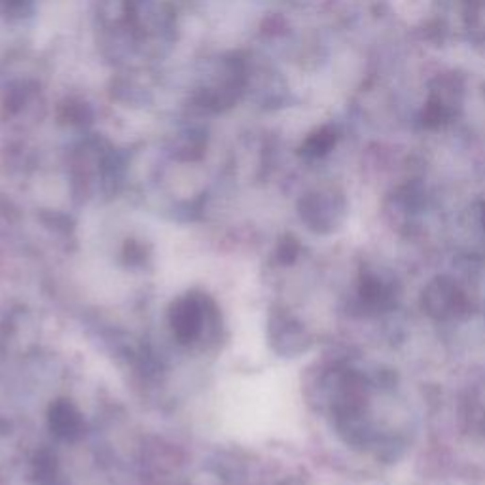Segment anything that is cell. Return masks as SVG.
<instances>
[{
    "label": "cell",
    "instance_id": "cell-1",
    "mask_svg": "<svg viewBox=\"0 0 485 485\" xmlns=\"http://www.w3.org/2000/svg\"><path fill=\"white\" fill-rule=\"evenodd\" d=\"M196 311H198L196 307L190 303L183 305V310L176 313V330H179L181 334L184 332L186 336H191L193 332H196L200 325V317Z\"/></svg>",
    "mask_w": 485,
    "mask_h": 485
}]
</instances>
